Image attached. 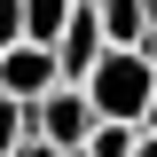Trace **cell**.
I'll return each instance as SVG.
<instances>
[{"label":"cell","mask_w":157,"mask_h":157,"mask_svg":"<svg viewBox=\"0 0 157 157\" xmlns=\"http://www.w3.org/2000/svg\"><path fill=\"white\" fill-rule=\"evenodd\" d=\"M134 157H157V134H149V126H141V141H134Z\"/></svg>","instance_id":"obj_10"},{"label":"cell","mask_w":157,"mask_h":157,"mask_svg":"<svg viewBox=\"0 0 157 157\" xmlns=\"http://www.w3.org/2000/svg\"><path fill=\"white\" fill-rule=\"evenodd\" d=\"M32 134V110H24L16 94H0V157H16V141Z\"/></svg>","instance_id":"obj_8"},{"label":"cell","mask_w":157,"mask_h":157,"mask_svg":"<svg viewBox=\"0 0 157 157\" xmlns=\"http://www.w3.org/2000/svg\"><path fill=\"white\" fill-rule=\"evenodd\" d=\"M141 126H149V134H157V94H149V110H141Z\"/></svg>","instance_id":"obj_11"},{"label":"cell","mask_w":157,"mask_h":157,"mask_svg":"<svg viewBox=\"0 0 157 157\" xmlns=\"http://www.w3.org/2000/svg\"><path fill=\"white\" fill-rule=\"evenodd\" d=\"M141 47H149V63H157V24H149V39H141Z\"/></svg>","instance_id":"obj_12"},{"label":"cell","mask_w":157,"mask_h":157,"mask_svg":"<svg viewBox=\"0 0 157 157\" xmlns=\"http://www.w3.org/2000/svg\"><path fill=\"white\" fill-rule=\"evenodd\" d=\"M141 126H126V118H94V134H86V157H134Z\"/></svg>","instance_id":"obj_7"},{"label":"cell","mask_w":157,"mask_h":157,"mask_svg":"<svg viewBox=\"0 0 157 157\" xmlns=\"http://www.w3.org/2000/svg\"><path fill=\"white\" fill-rule=\"evenodd\" d=\"M102 47H110V39H102V16H94V0H78V8H71V24H63V39H55V63H63V78L78 86V78L102 63Z\"/></svg>","instance_id":"obj_4"},{"label":"cell","mask_w":157,"mask_h":157,"mask_svg":"<svg viewBox=\"0 0 157 157\" xmlns=\"http://www.w3.org/2000/svg\"><path fill=\"white\" fill-rule=\"evenodd\" d=\"M94 16H102V39L110 47H141L157 24V0H94Z\"/></svg>","instance_id":"obj_5"},{"label":"cell","mask_w":157,"mask_h":157,"mask_svg":"<svg viewBox=\"0 0 157 157\" xmlns=\"http://www.w3.org/2000/svg\"><path fill=\"white\" fill-rule=\"evenodd\" d=\"M32 134L55 141V149H86V134H94V102H86V86H47V94L32 102Z\"/></svg>","instance_id":"obj_2"},{"label":"cell","mask_w":157,"mask_h":157,"mask_svg":"<svg viewBox=\"0 0 157 157\" xmlns=\"http://www.w3.org/2000/svg\"><path fill=\"white\" fill-rule=\"evenodd\" d=\"M47 86H63V63H55V47H39V39H16V47L0 55V94H16L24 110H32Z\"/></svg>","instance_id":"obj_3"},{"label":"cell","mask_w":157,"mask_h":157,"mask_svg":"<svg viewBox=\"0 0 157 157\" xmlns=\"http://www.w3.org/2000/svg\"><path fill=\"white\" fill-rule=\"evenodd\" d=\"M71 8H78V0H24V39L55 47V39H63V24H71Z\"/></svg>","instance_id":"obj_6"},{"label":"cell","mask_w":157,"mask_h":157,"mask_svg":"<svg viewBox=\"0 0 157 157\" xmlns=\"http://www.w3.org/2000/svg\"><path fill=\"white\" fill-rule=\"evenodd\" d=\"M24 39V0H0V55Z\"/></svg>","instance_id":"obj_9"},{"label":"cell","mask_w":157,"mask_h":157,"mask_svg":"<svg viewBox=\"0 0 157 157\" xmlns=\"http://www.w3.org/2000/svg\"><path fill=\"white\" fill-rule=\"evenodd\" d=\"M78 86H86L94 118L141 126V110H149V94H157V63H149V47H102V63L78 78Z\"/></svg>","instance_id":"obj_1"}]
</instances>
